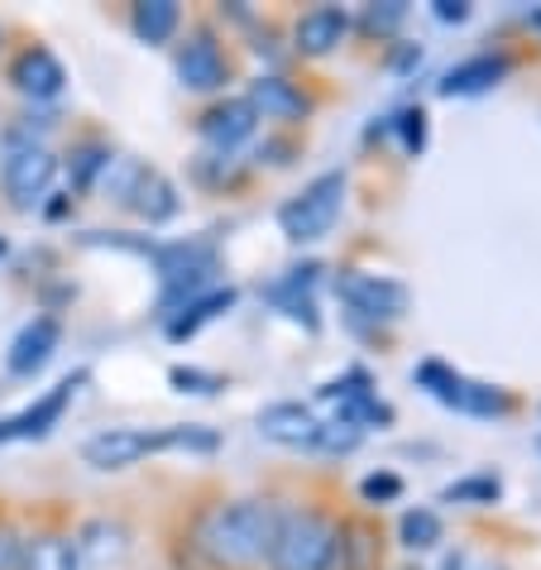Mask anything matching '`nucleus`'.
<instances>
[{"label": "nucleus", "instance_id": "obj_21", "mask_svg": "<svg viewBox=\"0 0 541 570\" xmlns=\"http://www.w3.org/2000/svg\"><path fill=\"white\" fill-rule=\"evenodd\" d=\"M20 570H82V566H77V547L68 532H35L24 537Z\"/></svg>", "mask_w": 541, "mask_h": 570}, {"label": "nucleus", "instance_id": "obj_36", "mask_svg": "<svg viewBox=\"0 0 541 570\" xmlns=\"http://www.w3.org/2000/svg\"><path fill=\"white\" fill-rule=\"evenodd\" d=\"M0 35H6V29H0Z\"/></svg>", "mask_w": 541, "mask_h": 570}, {"label": "nucleus", "instance_id": "obj_29", "mask_svg": "<svg viewBox=\"0 0 541 570\" xmlns=\"http://www.w3.org/2000/svg\"><path fill=\"white\" fill-rule=\"evenodd\" d=\"M360 494H364V503H393L403 494V480H397V474H370V480L360 484Z\"/></svg>", "mask_w": 541, "mask_h": 570}, {"label": "nucleus", "instance_id": "obj_24", "mask_svg": "<svg viewBox=\"0 0 541 570\" xmlns=\"http://www.w3.org/2000/svg\"><path fill=\"white\" fill-rule=\"evenodd\" d=\"M116 164V149L101 145V139H82L72 154H68V173H72V187L77 193H91L101 178H106V168Z\"/></svg>", "mask_w": 541, "mask_h": 570}, {"label": "nucleus", "instance_id": "obj_17", "mask_svg": "<svg viewBox=\"0 0 541 570\" xmlns=\"http://www.w3.org/2000/svg\"><path fill=\"white\" fill-rule=\"evenodd\" d=\"M254 125H259V116L249 110L245 97H235V101H216V106L197 120V130H201V139H206L212 149L230 154V149H240L245 139L254 135Z\"/></svg>", "mask_w": 541, "mask_h": 570}, {"label": "nucleus", "instance_id": "obj_15", "mask_svg": "<svg viewBox=\"0 0 541 570\" xmlns=\"http://www.w3.org/2000/svg\"><path fill=\"white\" fill-rule=\"evenodd\" d=\"M72 547H77V566L82 570H120V561L130 557V528L116 518H91L72 537Z\"/></svg>", "mask_w": 541, "mask_h": 570}, {"label": "nucleus", "instance_id": "obj_20", "mask_svg": "<svg viewBox=\"0 0 541 570\" xmlns=\"http://www.w3.org/2000/svg\"><path fill=\"white\" fill-rule=\"evenodd\" d=\"M226 307H235V288H206L201 297H193V303H183L178 312L164 322V331H168V341H187V336H197V331L206 326V322H216Z\"/></svg>", "mask_w": 541, "mask_h": 570}, {"label": "nucleus", "instance_id": "obj_16", "mask_svg": "<svg viewBox=\"0 0 541 570\" xmlns=\"http://www.w3.org/2000/svg\"><path fill=\"white\" fill-rule=\"evenodd\" d=\"M245 101H249V110H254L259 120H302V116L312 110L307 91H302L297 82H288V77H278V72L254 77Z\"/></svg>", "mask_w": 541, "mask_h": 570}, {"label": "nucleus", "instance_id": "obj_23", "mask_svg": "<svg viewBox=\"0 0 541 570\" xmlns=\"http://www.w3.org/2000/svg\"><path fill=\"white\" fill-rule=\"evenodd\" d=\"M316 274H322V268L316 264H302V268H288V278H278L274 288H268V297H274V303L288 312V316H307V326H316V316H312V283H316Z\"/></svg>", "mask_w": 541, "mask_h": 570}, {"label": "nucleus", "instance_id": "obj_22", "mask_svg": "<svg viewBox=\"0 0 541 570\" xmlns=\"http://www.w3.org/2000/svg\"><path fill=\"white\" fill-rule=\"evenodd\" d=\"M178 24H183V10L173 6V0H139L130 10V29H135V39H145V43H168L178 35Z\"/></svg>", "mask_w": 541, "mask_h": 570}, {"label": "nucleus", "instance_id": "obj_35", "mask_svg": "<svg viewBox=\"0 0 541 570\" xmlns=\"http://www.w3.org/2000/svg\"><path fill=\"white\" fill-rule=\"evenodd\" d=\"M0 255H6V240H0Z\"/></svg>", "mask_w": 541, "mask_h": 570}, {"label": "nucleus", "instance_id": "obj_19", "mask_svg": "<svg viewBox=\"0 0 541 570\" xmlns=\"http://www.w3.org/2000/svg\"><path fill=\"white\" fill-rule=\"evenodd\" d=\"M345 35H350V14L341 6H316L293 24V43H297V53H307V58L341 49Z\"/></svg>", "mask_w": 541, "mask_h": 570}, {"label": "nucleus", "instance_id": "obj_26", "mask_svg": "<svg viewBox=\"0 0 541 570\" xmlns=\"http://www.w3.org/2000/svg\"><path fill=\"white\" fill-rule=\"evenodd\" d=\"M397 537H403L407 551H432L441 542V518L432 509H407L397 518Z\"/></svg>", "mask_w": 541, "mask_h": 570}, {"label": "nucleus", "instance_id": "obj_5", "mask_svg": "<svg viewBox=\"0 0 541 570\" xmlns=\"http://www.w3.org/2000/svg\"><path fill=\"white\" fill-rule=\"evenodd\" d=\"M345 187H350V178H345L341 168H331V173H322V178H312L297 197H288L278 207V230L288 235L293 245L326 240V235L336 230L341 212H345Z\"/></svg>", "mask_w": 541, "mask_h": 570}, {"label": "nucleus", "instance_id": "obj_8", "mask_svg": "<svg viewBox=\"0 0 541 570\" xmlns=\"http://www.w3.org/2000/svg\"><path fill=\"white\" fill-rule=\"evenodd\" d=\"M336 293L341 303L364 316V322H397L407 312L412 293L403 288L397 278H384V274H360V268H341L336 274Z\"/></svg>", "mask_w": 541, "mask_h": 570}, {"label": "nucleus", "instance_id": "obj_9", "mask_svg": "<svg viewBox=\"0 0 541 570\" xmlns=\"http://www.w3.org/2000/svg\"><path fill=\"white\" fill-rule=\"evenodd\" d=\"M322 403L336 407V417L350 422V426H388L393 422V407L378 399V389H374V379L364 374V370H345L341 379H331V384L322 389Z\"/></svg>", "mask_w": 541, "mask_h": 570}, {"label": "nucleus", "instance_id": "obj_11", "mask_svg": "<svg viewBox=\"0 0 541 570\" xmlns=\"http://www.w3.org/2000/svg\"><path fill=\"white\" fill-rule=\"evenodd\" d=\"M178 77L187 91H220L230 77V58L220 49V39L212 29H197L193 39L178 49Z\"/></svg>", "mask_w": 541, "mask_h": 570}, {"label": "nucleus", "instance_id": "obj_14", "mask_svg": "<svg viewBox=\"0 0 541 570\" xmlns=\"http://www.w3.org/2000/svg\"><path fill=\"white\" fill-rule=\"evenodd\" d=\"M58 341H62L58 316H35V322H24L20 331H14V341L6 351V370L14 379H35L43 364L58 355Z\"/></svg>", "mask_w": 541, "mask_h": 570}, {"label": "nucleus", "instance_id": "obj_4", "mask_svg": "<svg viewBox=\"0 0 541 570\" xmlns=\"http://www.w3.org/2000/svg\"><path fill=\"white\" fill-rule=\"evenodd\" d=\"M53 178H58L53 149L39 145L35 135L6 130V139H0V187H6L10 207L14 212H35L39 202L53 193Z\"/></svg>", "mask_w": 541, "mask_h": 570}, {"label": "nucleus", "instance_id": "obj_1", "mask_svg": "<svg viewBox=\"0 0 541 570\" xmlns=\"http://www.w3.org/2000/svg\"><path fill=\"white\" fill-rule=\"evenodd\" d=\"M274 528H278V503L230 499V503H220V509L206 513L197 547L216 570H254L259 561H268Z\"/></svg>", "mask_w": 541, "mask_h": 570}, {"label": "nucleus", "instance_id": "obj_2", "mask_svg": "<svg viewBox=\"0 0 541 570\" xmlns=\"http://www.w3.org/2000/svg\"><path fill=\"white\" fill-rule=\"evenodd\" d=\"M220 436L206 432V426H110V432H97L82 446V461L91 470H130L145 455L158 451H216Z\"/></svg>", "mask_w": 541, "mask_h": 570}, {"label": "nucleus", "instance_id": "obj_31", "mask_svg": "<svg viewBox=\"0 0 541 570\" xmlns=\"http://www.w3.org/2000/svg\"><path fill=\"white\" fill-rule=\"evenodd\" d=\"M168 379H173V384H178L183 393H216V389H220V379H216V374H201V370H183V364H178V370H173Z\"/></svg>", "mask_w": 541, "mask_h": 570}, {"label": "nucleus", "instance_id": "obj_28", "mask_svg": "<svg viewBox=\"0 0 541 570\" xmlns=\"http://www.w3.org/2000/svg\"><path fill=\"white\" fill-rule=\"evenodd\" d=\"M24 557V532L10 518H0V570H20Z\"/></svg>", "mask_w": 541, "mask_h": 570}, {"label": "nucleus", "instance_id": "obj_12", "mask_svg": "<svg viewBox=\"0 0 541 570\" xmlns=\"http://www.w3.org/2000/svg\"><path fill=\"white\" fill-rule=\"evenodd\" d=\"M322 417L307 403H268L259 413V436H268L274 446L288 451H316L322 446Z\"/></svg>", "mask_w": 541, "mask_h": 570}, {"label": "nucleus", "instance_id": "obj_25", "mask_svg": "<svg viewBox=\"0 0 541 570\" xmlns=\"http://www.w3.org/2000/svg\"><path fill=\"white\" fill-rule=\"evenodd\" d=\"M341 570H378V542L370 528H345L341 522V547H336Z\"/></svg>", "mask_w": 541, "mask_h": 570}, {"label": "nucleus", "instance_id": "obj_18", "mask_svg": "<svg viewBox=\"0 0 541 570\" xmlns=\"http://www.w3.org/2000/svg\"><path fill=\"white\" fill-rule=\"evenodd\" d=\"M513 72V58L508 53H474L465 62H455L451 72L441 77V97H480V91H493L503 77Z\"/></svg>", "mask_w": 541, "mask_h": 570}, {"label": "nucleus", "instance_id": "obj_13", "mask_svg": "<svg viewBox=\"0 0 541 570\" xmlns=\"http://www.w3.org/2000/svg\"><path fill=\"white\" fill-rule=\"evenodd\" d=\"M10 87L29 101H53V97H62V87H68V72H62V62L43 49V43H29V49H20L10 62Z\"/></svg>", "mask_w": 541, "mask_h": 570}, {"label": "nucleus", "instance_id": "obj_30", "mask_svg": "<svg viewBox=\"0 0 541 570\" xmlns=\"http://www.w3.org/2000/svg\"><path fill=\"white\" fill-rule=\"evenodd\" d=\"M397 135H403L407 154H417L426 145V116H422V110H403V116H397Z\"/></svg>", "mask_w": 541, "mask_h": 570}, {"label": "nucleus", "instance_id": "obj_27", "mask_svg": "<svg viewBox=\"0 0 541 570\" xmlns=\"http://www.w3.org/2000/svg\"><path fill=\"white\" fill-rule=\"evenodd\" d=\"M503 494V480L499 474H465V480L445 484V503H499Z\"/></svg>", "mask_w": 541, "mask_h": 570}, {"label": "nucleus", "instance_id": "obj_33", "mask_svg": "<svg viewBox=\"0 0 541 570\" xmlns=\"http://www.w3.org/2000/svg\"><path fill=\"white\" fill-rule=\"evenodd\" d=\"M436 20H445V24H460V20H470V6L465 0H436Z\"/></svg>", "mask_w": 541, "mask_h": 570}, {"label": "nucleus", "instance_id": "obj_6", "mask_svg": "<svg viewBox=\"0 0 541 570\" xmlns=\"http://www.w3.org/2000/svg\"><path fill=\"white\" fill-rule=\"evenodd\" d=\"M412 379L432 393L436 403L445 407H455V413H465V417H508L513 413V393L499 389V384H480V379H470V374H460L451 370V364H441V360H426L412 370Z\"/></svg>", "mask_w": 541, "mask_h": 570}, {"label": "nucleus", "instance_id": "obj_34", "mask_svg": "<svg viewBox=\"0 0 541 570\" xmlns=\"http://www.w3.org/2000/svg\"><path fill=\"white\" fill-rule=\"evenodd\" d=\"M460 570H508V566H499V561H460Z\"/></svg>", "mask_w": 541, "mask_h": 570}, {"label": "nucleus", "instance_id": "obj_3", "mask_svg": "<svg viewBox=\"0 0 541 570\" xmlns=\"http://www.w3.org/2000/svg\"><path fill=\"white\" fill-rule=\"evenodd\" d=\"M341 522L322 509H278L274 547H268V570H336Z\"/></svg>", "mask_w": 541, "mask_h": 570}, {"label": "nucleus", "instance_id": "obj_7", "mask_svg": "<svg viewBox=\"0 0 541 570\" xmlns=\"http://www.w3.org/2000/svg\"><path fill=\"white\" fill-rule=\"evenodd\" d=\"M106 183H110V193L135 216H145L149 226H158V220H168L178 212V187L158 168H145V164H135V158H116V164L106 168Z\"/></svg>", "mask_w": 541, "mask_h": 570}, {"label": "nucleus", "instance_id": "obj_32", "mask_svg": "<svg viewBox=\"0 0 541 570\" xmlns=\"http://www.w3.org/2000/svg\"><path fill=\"white\" fill-rule=\"evenodd\" d=\"M407 20V6L403 0H384V6H370V14H364V24L370 29H393Z\"/></svg>", "mask_w": 541, "mask_h": 570}, {"label": "nucleus", "instance_id": "obj_10", "mask_svg": "<svg viewBox=\"0 0 541 570\" xmlns=\"http://www.w3.org/2000/svg\"><path fill=\"white\" fill-rule=\"evenodd\" d=\"M82 384H87V370L68 374L62 384H53L49 393H43L39 403H29L24 413H14V417L0 422V441H39V436H49L53 426L62 422V413H68V403L77 399V389H82Z\"/></svg>", "mask_w": 541, "mask_h": 570}]
</instances>
